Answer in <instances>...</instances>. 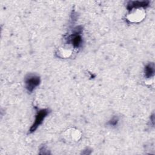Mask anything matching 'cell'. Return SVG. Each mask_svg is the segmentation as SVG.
Returning a JSON list of instances; mask_svg holds the SVG:
<instances>
[{
    "label": "cell",
    "instance_id": "obj_1",
    "mask_svg": "<svg viewBox=\"0 0 155 155\" xmlns=\"http://www.w3.org/2000/svg\"><path fill=\"white\" fill-rule=\"evenodd\" d=\"M41 82L40 77L35 74H28L24 79L25 88L28 92H32Z\"/></svg>",
    "mask_w": 155,
    "mask_h": 155
},
{
    "label": "cell",
    "instance_id": "obj_2",
    "mask_svg": "<svg viewBox=\"0 0 155 155\" xmlns=\"http://www.w3.org/2000/svg\"><path fill=\"white\" fill-rule=\"evenodd\" d=\"M50 112L49 109L48 108H42V109H39L37 111L36 114L35 116V122L31 126L30 130H29V133H33L34 132L38 127L42 124L43 122L44 119L47 117V116L48 114Z\"/></svg>",
    "mask_w": 155,
    "mask_h": 155
},
{
    "label": "cell",
    "instance_id": "obj_3",
    "mask_svg": "<svg viewBox=\"0 0 155 155\" xmlns=\"http://www.w3.org/2000/svg\"><path fill=\"white\" fill-rule=\"evenodd\" d=\"M82 28H76V30L68 37V42L72 44L73 47L76 48H79L82 44V38L81 35Z\"/></svg>",
    "mask_w": 155,
    "mask_h": 155
},
{
    "label": "cell",
    "instance_id": "obj_4",
    "mask_svg": "<svg viewBox=\"0 0 155 155\" xmlns=\"http://www.w3.org/2000/svg\"><path fill=\"white\" fill-rule=\"evenodd\" d=\"M150 4V2L148 1H128L127 5V8L128 11L131 12L134 8H146Z\"/></svg>",
    "mask_w": 155,
    "mask_h": 155
},
{
    "label": "cell",
    "instance_id": "obj_5",
    "mask_svg": "<svg viewBox=\"0 0 155 155\" xmlns=\"http://www.w3.org/2000/svg\"><path fill=\"white\" fill-rule=\"evenodd\" d=\"M154 64L150 62L147 64L144 68V76L146 78H151L154 75Z\"/></svg>",
    "mask_w": 155,
    "mask_h": 155
},
{
    "label": "cell",
    "instance_id": "obj_6",
    "mask_svg": "<svg viewBox=\"0 0 155 155\" xmlns=\"http://www.w3.org/2000/svg\"><path fill=\"white\" fill-rule=\"evenodd\" d=\"M118 121H119L118 118L116 116H114L113 118H111V119H110L108 121L107 124L110 125V126H116V125H117V124L118 123Z\"/></svg>",
    "mask_w": 155,
    "mask_h": 155
}]
</instances>
